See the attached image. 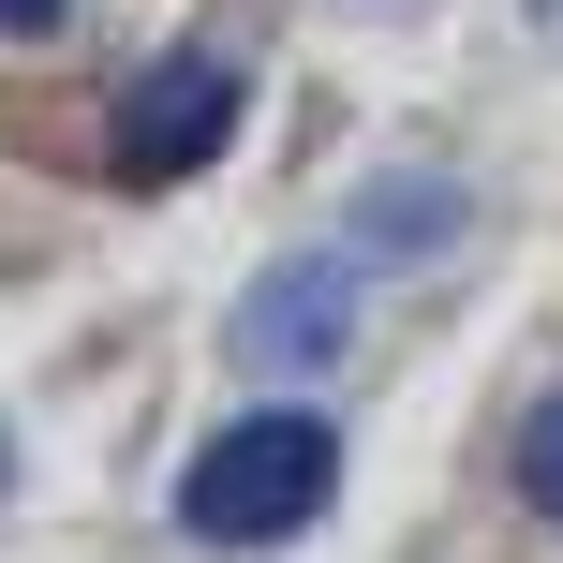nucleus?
Here are the masks:
<instances>
[{
  "instance_id": "1",
  "label": "nucleus",
  "mask_w": 563,
  "mask_h": 563,
  "mask_svg": "<svg viewBox=\"0 0 563 563\" xmlns=\"http://www.w3.org/2000/svg\"><path fill=\"white\" fill-rule=\"evenodd\" d=\"M327 489H341V430L297 416V400H267V416H238V430H208V445H194L178 519H194L208 549H282V534L327 519Z\"/></svg>"
},
{
  "instance_id": "2",
  "label": "nucleus",
  "mask_w": 563,
  "mask_h": 563,
  "mask_svg": "<svg viewBox=\"0 0 563 563\" xmlns=\"http://www.w3.org/2000/svg\"><path fill=\"white\" fill-rule=\"evenodd\" d=\"M223 134H238V59L178 45V59H148V75L119 89V134H104V164H119V178H194Z\"/></svg>"
},
{
  "instance_id": "3",
  "label": "nucleus",
  "mask_w": 563,
  "mask_h": 563,
  "mask_svg": "<svg viewBox=\"0 0 563 563\" xmlns=\"http://www.w3.org/2000/svg\"><path fill=\"white\" fill-rule=\"evenodd\" d=\"M238 356L253 371H341L356 356V253H282L253 297H238Z\"/></svg>"
},
{
  "instance_id": "4",
  "label": "nucleus",
  "mask_w": 563,
  "mask_h": 563,
  "mask_svg": "<svg viewBox=\"0 0 563 563\" xmlns=\"http://www.w3.org/2000/svg\"><path fill=\"white\" fill-rule=\"evenodd\" d=\"M460 223H475V194H460L445 164H400V178H371V194L341 208V253H356V282L371 267H430Z\"/></svg>"
},
{
  "instance_id": "5",
  "label": "nucleus",
  "mask_w": 563,
  "mask_h": 563,
  "mask_svg": "<svg viewBox=\"0 0 563 563\" xmlns=\"http://www.w3.org/2000/svg\"><path fill=\"white\" fill-rule=\"evenodd\" d=\"M519 489H534V519L563 534V400H534V430H519Z\"/></svg>"
},
{
  "instance_id": "6",
  "label": "nucleus",
  "mask_w": 563,
  "mask_h": 563,
  "mask_svg": "<svg viewBox=\"0 0 563 563\" xmlns=\"http://www.w3.org/2000/svg\"><path fill=\"white\" fill-rule=\"evenodd\" d=\"M59 15H75V0H0V30H15V45H45Z\"/></svg>"
},
{
  "instance_id": "7",
  "label": "nucleus",
  "mask_w": 563,
  "mask_h": 563,
  "mask_svg": "<svg viewBox=\"0 0 563 563\" xmlns=\"http://www.w3.org/2000/svg\"><path fill=\"white\" fill-rule=\"evenodd\" d=\"M549 15H563V0H549Z\"/></svg>"
}]
</instances>
